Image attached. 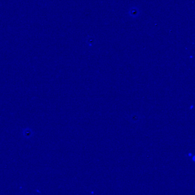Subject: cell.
<instances>
[{
  "instance_id": "1",
  "label": "cell",
  "mask_w": 195,
  "mask_h": 195,
  "mask_svg": "<svg viewBox=\"0 0 195 195\" xmlns=\"http://www.w3.org/2000/svg\"><path fill=\"white\" fill-rule=\"evenodd\" d=\"M23 135H24V137L29 138H30L32 136V131L29 129H26V130H24Z\"/></svg>"
}]
</instances>
